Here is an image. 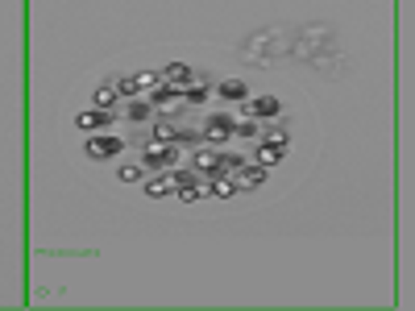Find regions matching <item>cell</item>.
I'll return each instance as SVG.
<instances>
[{
	"label": "cell",
	"mask_w": 415,
	"mask_h": 311,
	"mask_svg": "<svg viewBox=\"0 0 415 311\" xmlns=\"http://www.w3.org/2000/svg\"><path fill=\"white\" fill-rule=\"evenodd\" d=\"M199 137L212 145H224L228 137H233V117H224V112H216V117L204 120V129H199Z\"/></svg>",
	"instance_id": "cell-5"
},
{
	"label": "cell",
	"mask_w": 415,
	"mask_h": 311,
	"mask_svg": "<svg viewBox=\"0 0 415 311\" xmlns=\"http://www.w3.org/2000/svg\"><path fill=\"white\" fill-rule=\"evenodd\" d=\"M212 167H216V149H196L191 154V170L196 174H212Z\"/></svg>",
	"instance_id": "cell-18"
},
{
	"label": "cell",
	"mask_w": 415,
	"mask_h": 311,
	"mask_svg": "<svg viewBox=\"0 0 415 311\" xmlns=\"http://www.w3.org/2000/svg\"><path fill=\"white\" fill-rule=\"evenodd\" d=\"M241 154H224V149H216V167H212V174H237V170H241ZM212 174H208V179H212Z\"/></svg>",
	"instance_id": "cell-13"
},
{
	"label": "cell",
	"mask_w": 415,
	"mask_h": 311,
	"mask_svg": "<svg viewBox=\"0 0 415 311\" xmlns=\"http://www.w3.org/2000/svg\"><path fill=\"white\" fill-rule=\"evenodd\" d=\"M92 104H96L100 112H117V117H121V96H117V88H112V83H104V88H96V96H92Z\"/></svg>",
	"instance_id": "cell-11"
},
{
	"label": "cell",
	"mask_w": 415,
	"mask_h": 311,
	"mask_svg": "<svg viewBox=\"0 0 415 311\" xmlns=\"http://www.w3.org/2000/svg\"><path fill=\"white\" fill-rule=\"evenodd\" d=\"M241 117H253V120H274L283 117V100L278 96H258V100H241Z\"/></svg>",
	"instance_id": "cell-4"
},
{
	"label": "cell",
	"mask_w": 415,
	"mask_h": 311,
	"mask_svg": "<svg viewBox=\"0 0 415 311\" xmlns=\"http://www.w3.org/2000/svg\"><path fill=\"white\" fill-rule=\"evenodd\" d=\"M287 149H291V142H270V137H258V158H253V162H262V167H278V162L287 158Z\"/></svg>",
	"instance_id": "cell-8"
},
{
	"label": "cell",
	"mask_w": 415,
	"mask_h": 311,
	"mask_svg": "<svg viewBox=\"0 0 415 311\" xmlns=\"http://www.w3.org/2000/svg\"><path fill=\"white\" fill-rule=\"evenodd\" d=\"M162 83H171V88H191L196 83V67H187V63H167L162 67Z\"/></svg>",
	"instance_id": "cell-9"
},
{
	"label": "cell",
	"mask_w": 415,
	"mask_h": 311,
	"mask_svg": "<svg viewBox=\"0 0 415 311\" xmlns=\"http://www.w3.org/2000/svg\"><path fill=\"white\" fill-rule=\"evenodd\" d=\"M146 195L149 199H171L174 195V174L171 170H167V174H154V179L146 174Z\"/></svg>",
	"instance_id": "cell-10"
},
{
	"label": "cell",
	"mask_w": 415,
	"mask_h": 311,
	"mask_svg": "<svg viewBox=\"0 0 415 311\" xmlns=\"http://www.w3.org/2000/svg\"><path fill=\"white\" fill-rule=\"evenodd\" d=\"M204 142V137H199L196 129H179V133H174V145H179V149H183V145H199Z\"/></svg>",
	"instance_id": "cell-23"
},
{
	"label": "cell",
	"mask_w": 415,
	"mask_h": 311,
	"mask_svg": "<svg viewBox=\"0 0 415 311\" xmlns=\"http://www.w3.org/2000/svg\"><path fill=\"white\" fill-rule=\"evenodd\" d=\"M149 112H154V108H149V100H137V96H133L121 108V117L125 120H137V125H142V120H149Z\"/></svg>",
	"instance_id": "cell-15"
},
{
	"label": "cell",
	"mask_w": 415,
	"mask_h": 311,
	"mask_svg": "<svg viewBox=\"0 0 415 311\" xmlns=\"http://www.w3.org/2000/svg\"><path fill=\"white\" fill-rule=\"evenodd\" d=\"M121 149H125V137L108 133V129H100V133H92V137L83 142V154H88L92 162H117Z\"/></svg>",
	"instance_id": "cell-1"
},
{
	"label": "cell",
	"mask_w": 415,
	"mask_h": 311,
	"mask_svg": "<svg viewBox=\"0 0 415 311\" xmlns=\"http://www.w3.org/2000/svg\"><path fill=\"white\" fill-rule=\"evenodd\" d=\"M233 137H245V142H258V137H262V125H258L253 117L233 120Z\"/></svg>",
	"instance_id": "cell-17"
},
{
	"label": "cell",
	"mask_w": 415,
	"mask_h": 311,
	"mask_svg": "<svg viewBox=\"0 0 415 311\" xmlns=\"http://www.w3.org/2000/svg\"><path fill=\"white\" fill-rule=\"evenodd\" d=\"M171 174H174V187H187V183H199V174H196V170H191V167H179V162H174V170H171Z\"/></svg>",
	"instance_id": "cell-22"
},
{
	"label": "cell",
	"mask_w": 415,
	"mask_h": 311,
	"mask_svg": "<svg viewBox=\"0 0 415 311\" xmlns=\"http://www.w3.org/2000/svg\"><path fill=\"white\" fill-rule=\"evenodd\" d=\"M158 83H162V71H154V67H146V71L133 75V88H137V96H142V92H154Z\"/></svg>",
	"instance_id": "cell-16"
},
{
	"label": "cell",
	"mask_w": 415,
	"mask_h": 311,
	"mask_svg": "<svg viewBox=\"0 0 415 311\" xmlns=\"http://www.w3.org/2000/svg\"><path fill=\"white\" fill-rule=\"evenodd\" d=\"M183 104H208V88H204V83L183 88Z\"/></svg>",
	"instance_id": "cell-21"
},
{
	"label": "cell",
	"mask_w": 415,
	"mask_h": 311,
	"mask_svg": "<svg viewBox=\"0 0 415 311\" xmlns=\"http://www.w3.org/2000/svg\"><path fill=\"white\" fill-rule=\"evenodd\" d=\"M174 133H179V125H174V120H154L149 142H174Z\"/></svg>",
	"instance_id": "cell-19"
},
{
	"label": "cell",
	"mask_w": 415,
	"mask_h": 311,
	"mask_svg": "<svg viewBox=\"0 0 415 311\" xmlns=\"http://www.w3.org/2000/svg\"><path fill=\"white\" fill-rule=\"evenodd\" d=\"M266 174H270V167L249 162V158H245L241 170H237V191H253V187H262V183H266Z\"/></svg>",
	"instance_id": "cell-7"
},
{
	"label": "cell",
	"mask_w": 415,
	"mask_h": 311,
	"mask_svg": "<svg viewBox=\"0 0 415 311\" xmlns=\"http://www.w3.org/2000/svg\"><path fill=\"white\" fill-rule=\"evenodd\" d=\"M174 162H179V145L174 142H146V149H142V167L154 174V170H171Z\"/></svg>",
	"instance_id": "cell-2"
},
{
	"label": "cell",
	"mask_w": 415,
	"mask_h": 311,
	"mask_svg": "<svg viewBox=\"0 0 415 311\" xmlns=\"http://www.w3.org/2000/svg\"><path fill=\"white\" fill-rule=\"evenodd\" d=\"M146 100H149V108H158L162 117H179V112H183V92L171 88V83H158Z\"/></svg>",
	"instance_id": "cell-3"
},
{
	"label": "cell",
	"mask_w": 415,
	"mask_h": 311,
	"mask_svg": "<svg viewBox=\"0 0 415 311\" xmlns=\"http://www.w3.org/2000/svg\"><path fill=\"white\" fill-rule=\"evenodd\" d=\"M216 96L220 100H237V104H241V100L249 96V88H245L241 79H224V83H216Z\"/></svg>",
	"instance_id": "cell-14"
},
{
	"label": "cell",
	"mask_w": 415,
	"mask_h": 311,
	"mask_svg": "<svg viewBox=\"0 0 415 311\" xmlns=\"http://www.w3.org/2000/svg\"><path fill=\"white\" fill-rule=\"evenodd\" d=\"M204 195H212V199H233V195H237V183H228V174H212Z\"/></svg>",
	"instance_id": "cell-12"
},
{
	"label": "cell",
	"mask_w": 415,
	"mask_h": 311,
	"mask_svg": "<svg viewBox=\"0 0 415 311\" xmlns=\"http://www.w3.org/2000/svg\"><path fill=\"white\" fill-rule=\"evenodd\" d=\"M112 120H117V112H100V108H83V112L75 117V129H79V133H100V129H112Z\"/></svg>",
	"instance_id": "cell-6"
},
{
	"label": "cell",
	"mask_w": 415,
	"mask_h": 311,
	"mask_svg": "<svg viewBox=\"0 0 415 311\" xmlns=\"http://www.w3.org/2000/svg\"><path fill=\"white\" fill-rule=\"evenodd\" d=\"M146 174L149 170L142 167V162H133V167H117V179H121V183H146Z\"/></svg>",
	"instance_id": "cell-20"
},
{
	"label": "cell",
	"mask_w": 415,
	"mask_h": 311,
	"mask_svg": "<svg viewBox=\"0 0 415 311\" xmlns=\"http://www.w3.org/2000/svg\"><path fill=\"white\" fill-rule=\"evenodd\" d=\"M262 137H270V142H291V133H287L283 125H270V129H262Z\"/></svg>",
	"instance_id": "cell-24"
}]
</instances>
